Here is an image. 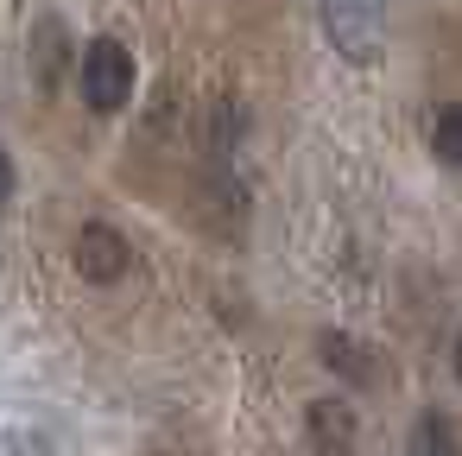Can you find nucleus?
I'll use <instances>...</instances> for the list:
<instances>
[{"instance_id": "10", "label": "nucleus", "mask_w": 462, "mask_h": 456, "mask_svg": "<svg viewBox=\"0 0 462 456\" xmlns=\"http://www.w3.org/2000/svg\"><path fill=\"white\" fill-rule=\"evenodd\" d=\"M14 184H20V172H14V159H7V146H0V203L14 197Z\"/></svg>"}, {"instance_id": "2", "label": "nucleus", "mask_w": 462, "mask_h": 456, "mask_svg": "<svg viewBox=\"0 0 462 456\" xmlns=\"http://www.w3.org/2000/svg\"><path fill=\"white\" fill-rule=\"evenodd\" d=\"M317 14H323V33L342 58H355V64L380 58V20H386L380 0H317Z\"/></svg>"}, {"instance_id": "7", "label": "nucleus", "mask_w": 462, "mask_h": 456, "mask_svg": "<svg viewBox=\"0 0 462 456\" xmlns=\"http://www.w3.org/2000/svg\"><path fill=\"white\" fill-rule=\"evenodd\" d=\"M411 456H456V437H449V418L443 412H424L411 424Z\"/></svg>"}, {"instance_id": "11", "label": "nucleus", "mask_w": 462, "mask_h": 456, "mask_svg": "<svg viewBox=\"0 0 462 456\" xmlns=\"http://www.w3.org/2000/svg\"><path fill=\"white\" fill-rule=\"evenodd\" d=\"M456 374H462V336H456Z\"/></svg>"}, {"instance_id": "1", "label": "nucleus", "mask_w": 462, "mask_h": 456, "mask_svg": "<svg viewBox=\"0 0 462 456\" xmlns=\"http://www.w3.org/2000/svg\"><path fill=\"white\" fill-rule=\"evenodd\" d=\"M134 83H140V70H134V51H127L121 39H96V45L83 51V102H89L96 115L127 108Z\"/></svg>"}, {"instance_id": "8", "label": "nucleus", "mask_w": 462, "mask_h": 456, "mask_svg": "<svg viewBox=\"0 0 462 456\" xmlns=\"http://www.w3.org/2000/svg\"><path fill=\"white\" fill-rule=\"evenodd\" d=\"M430 146H437V159H443V165H462V102H449V108L437 115Z\"/></svg>"}, {"instance_id": "4", "label": "nucleus", "mask_w": 462, "mask_h": 456, "mask_svg": "<svg viewBox=\"0 0 462 456\" xmlns=\"http://www.w3.org/2000/svg\"><path fill=\"white\" fill-rule=\"evenodd\" d=\"M304 431H310L317 456H348V450H355V437H361V418H355V405H348L342 393H329V399H310Z\"/></svg>"}, {"instance_id": "5", "label": "nucleus", "mask_w": 462, "mask_h": 456, "mask_svg": "<svg viewBox=\"0 0 462 456\" xmlns=\"http://www.w3.org/2000/svg\"><path fill=\"white\" fill-rule=\"evenodd\" d=\"M64 70H70V33H64L58 14H45V20L32 26V83L51 96V89L64 83Z\"/></svg>"}, {"instance_id": "9", "label": "nucleus", "mask_w": 462, "mask_h": 456, "mask_svg": "<svg viewBox=\"0 0 462 456\" xmlns=\"http://www.w3.org/2000/svg\"><path fill=\"white\" fill-rule=\"evenodd\" d=\"M0 456H58V450H51L39 431H20V424H14V431H0Z\"/></svg>"}, {"instance_id": "3", "label": "nucleus", "mask_w": 462, "mask_h": 456, "mask_svg": "<svg viewBox=\"0 0 462 456\" xmlns=\"http://www.w3.org/2000/svg\"><path fill=\"white\" fill-rule=\"evenodd\" d=\"M127 266H134V247H127V235H121L115 222H83V228H77V273H83V279L115 285Z\"/></svg>"}, {"instance_id": "6", "label": "nucleus", "mask_w": 462, "mask_h": 456, "mask_svg": "<svg viewBox=\"0 0 462 456\" xmlns=\"http://www.w3.org/2000/svg\"><path fill=\"white\" fill-rule=\"evenodd\" d=\"M323 361H329L336 374H348L355 386H367V380H374V361H367V349H361L355 336H342V330H329V336H323Z\"/></svg>"}]
</instances>
